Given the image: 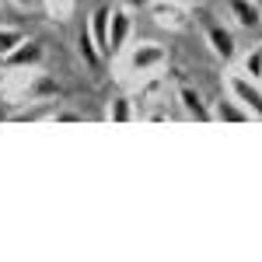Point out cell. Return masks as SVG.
I'll return each mask as SVG.
<instances>
[{
    "mask_svg": "<svg viewBox=\"0 0 262 262\" xmlns=\"http://www.w3.org/2000/svg\"><path fill=\"white\" fill-rule=\"evenodd\" d=\"M49 119H53V122H81L84 116H81V112H74V108H53Z\"/></svg>",
    "mask_w": 262,
    "mask_h": 262,
    "instance_id": "e0dca14e",
    "label": "cell"
},
{
    "mask_svg": "<svg viewBox=\"0 0 262 262\" xmlns=\"http://www.w3.org/2000/svg\"><path fill=\"white\" fill-rule=\"evenodd\" d=\"M147 11H150L154 25L164 28V32H185L189 28V11L182 7L179 0H154Z\"/></svg>",
    "mask_w": 262,
    "mask_h": 262,
    "instance_id": "5b68a950",
    "label": "cell"
},
{
    "mask_svg": "<svg viewBox=\"0 0 262 262\" xmlns=\"http://www.w3.org/2000/svg\"><path fill=\"white\" fill-rule=\"evenodd\" d=\"M203 35H206V46H210V53L217 56V60L231 63L238 56V39H234V32L217 18H206L203 21Z\"/></svg>",
    "mask_w": 262,
    "mask_h": 262,
    "instance_id": "3957f363",
    "label": "cell"
},
{
    "mask_svg": "<svg viewBox=\"0 0 262 262\" xmlns=\"http://www.w3.org/2000/svg\"><path fill=\"white\" fill-rule=\"evenodd\" d=\"M119 67H122V77H133V81H143V77H154L168 67V49L161 42H133L119 53Z\"/></svg>",
    "mask_w": 262,
    "mask_h": 262,
    "instance_id": "6da1fadb",
    "label": "cell"
},
{
    "mask_svg": "<svg viewBox=\"0 0 262 262\" xmlns=\"http://www.w3.org/2000/svg\"><path fill=\"white\" fill-rule=\"evenodd\" d=\"M77 53H81V60H84V67H101V49L95 46V35H91V28H88V21L81 25V32H77Z\"/></svg>",
    "mask_w": 262,
    "mask_h": 262,
    "instance_id": "4fadbf2b",
    "label": "cell"
},
{
    "mask_svg": "<svg viewBox=\"0 0 262 262\" xmlns=\"http://www.w3.org/2000/svg\"><path fill=\"white\" fill-rule=\"evenodd\" d=\"M129 35H133V11L112 7V14H108V56H119L129 46Z\"/></svg>",
    "mask_w": 262,
    "mask_h": 262,
    "instance_id": "8992f818",
    "label": "cell"
},
{
    "mask_svg": "<svg viewBox=\"0 0 262 262\" xmlns=\"http://www.w3.org/2000/svg\"><path fill=\"white\" fill-rule=\"evenodd\" d=\"M227 14L234 18L238 28H248V32H259V28H262L259 0H227Z\"/></svg>",
    "mask_w": 262,
    "mask_h": 262,
    "instance_id": "ba28073f",
    "label": "cell"
},
{
    "mask_svg": "<svg viewBox=\"0 0 262 262\" xmlns=\"http://www.w3.org/2000/svg\"><path fill=\"white\" fill-rule=\"evenodd\" d=\"M210 119H213V122H252V112H248L238 98H231V95H227V98L213 101Z\"/></svg>",
    "mask_w": 262,
    "mask_h": 262,
    "instance_id": "8fae6325",
    "label": "cell"
},
{
    "mask_svg": "<svg viewBox=\"0 0 262 262\" xmlns=\"http://www.w3.org/2000/svg\"><path fill=\"white\" fill-rule=\"evenodd\" d=\"M42 63H46V46H42L39 39H25L0 60V67H18V70H39Z\"/></svg>",
    "mask_w": 262,
    "mask_h": 262,
    "instance_id": "277c9868",
    "label": "cell"
},
{
    "mask_svg": "<svg viewBox=\"0 0 262 262\" xmlns=\"http://www.w3.org/2000/svg\"><path fill=\"white\" fill-rule=\"evenodd\" d=\"M238 70H242L245 77H252V81H262V46H255L252 53H245Z\"/></svg>",
    "mask_w": 262,
    "mask_h": 262,
    "instance_id": "9a60e30c",
    "label": "cell"
},
{
    "mask_svg": "<svg viewBox=\"0 0 262 262\" xmlns=\"http://www.w3.org/2000/svg\"><path fill=\"white\" fill-rule=\"evenodd\" d=\"M21 39H25V32H21V28H4V25H0V60H4V56H7Z\"/></svg>",
    "mask_w": 262,
    "mask_h": 262,
    "instance_id": "2e32d148",
    "label": "cell"
},
{
    "mask_svg": "<svg viewBox=\"0 0 262 262\" xmlns=\"http://www.w3.org/2000/svg\"><path fill=\"white\" fill-rule=\"evenodd\" d=\"M42 11H46V18L63 25V21L74 18V11H77V0H42Z\"/></svg>",
    "mask_w": 262,
    "mask_h": 262,
    "instance_id": "5bb4252c",
    "label": "cell"
},
{
    "mask_svg": "<svg viewBox=\"0 0 262 262\" xmlns=\"http://www.w3.org/2000/svg\"><path fill=\"white\" fill-rule=\"evenodd\" d=\"M53 98H60L56 77H49L42 70H32V81H28V91H25V105L28 101H53Z\"/></svg>",
    "mask_w": 262,
    "mask_h": 262,
    "instance_id": "9c48e42d",
    "label": "cell"
},
{
    "mask_svg": "<svg viewBox=\"0 0 262 262\" xmlns=\"http://www.w3.org/2000/svg\"><path fill=\"white\" fill-rule=\"evenodd\" d=\"M105 119H108V122H133V119H140L137 101L126 98V95H116V98L105 105Z\"/></svg>",
    "mask_w": 262,
    "mask_h": 262,
    "instance_id": "7c38bea8",
    "label": "cell"
},
{
    "mask_svg": "<svg viewBox=\"0 0 262 262\" xmlns=\"http://www.w3.org/2000/svg\"><path fill=\"white\" fill-rule=\"evenodd\" d=\"M150 4H154V0H122V7H126V11H133V14H137V11H147Z\"/></svg>",
    "mask_w": 262,
    "mask_h": 262,
    "instance_id": "ac0fdd59",
    "label": "cell"
},
{
    "mask_svg": "<svg viewBox=\"0 0 262 262\" xmlns=\"http://www.w3.org/2000/svg\"><path fill=\"white\" fill-rule=\"evenodd\" d=\"M108 14H112V7L108 4H98L91 14H88V28H91V35H95V46L101 49V56L108 60Z\"/></svg>",
    "mask_w": 262,
    "mask_h": 262,
    "instance_id": "30bf717a",
    "label": "cell"
},
{
    "mask_svg": "<svg viewBox=\"0 0 262 262\" xmlns=\"http://www.w3.org/2000/svg\"><path fill=\"white\" fill-rule=\"evenodd\" d=\"M224 84H227V95L238 98L245 108L252 112V119H262V81L245 77L242 70H231V74L224 77Z\"/></svg>",
    "mask_w": 262,
    "mask_h": 262,
    "instance_id": "7a4b0ae2",
    "label": "cell"
},
{
    "mask_svg": "<svg viewBox=\"0 0 262 262\" xmlns=\"http://www.w3.org/2000/svg\"><path fill=\"white\" fill-rule=\"evenodd\" d=\"M175 105L182 108V116H189V119L213 122V119H210V105L203 101V95L192 88V84H179V91H175Z\"/></svg>",
    "mask_w": 262,
    "mask_h": 262,
    "instance_id": "52a82bcc",
    "label": "cell"
},
{
    "mask_svg": "<svg viewBox=\"0 0 262 262\" xmlns=\"http://www.w3.org/2000/svg\"><path fill=\"white\" fill-rule=\"evenodd\" d=\"M182 7H200V4H206V0H179Z\"/></svg>",
    "mask_w": 262,
    "mask_h": 262,
    "instance_id": "d6986e66",
    "label": "cell"
},
{
    "mask_svg": "<svg viewBox=\"0 0 262 262\" xmlns=\"http://www.w3.org/2000/svg\"><path fill=\"white\" fill-rule=\"evenodd\" d=\"M14 7H35V0H11Z\"/></svg>",
    "mask_w": 262,
    "mask_h": 262,
    "instance_id": "ffe728a7",
    "label": "cell"
}]
</instances>
